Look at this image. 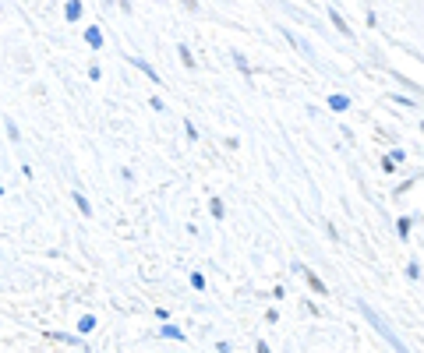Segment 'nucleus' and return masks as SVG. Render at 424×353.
<instances>
[{"label":"nucleus","instance_id":"obj_1","mask_svg":"<svg viewBox=\"0 0 424 353\" xmlns=\"http://www.w3.org/2000/svg\"><path fill=\"white\" fill-rule=\"evenodd\" d=\"M308 286H311L315 293H326V283H322V279H318L315 272H308Z\"/></svg>","mask_w":424,"mask_h":353},{"label":"nucleus","instance_id":"obj_2","mask_svg":"<svg viewBox=\"0 0 424 353\" xmlns=\"http://www.w3.org/2000/svg\"><path fill=\"white\" fill-rule=\"evenodd\" d=\"M85 39H89V46H99V43H103L99 29H89V32H85Z\"/></svg>","mask_w":424,"mask_h":353},{"label":"nucleus","instance_id":"obj_3","mask_svg":"<svg viewBox=\"0 0 424 353\" xmlns=\"http://www.w3.org/2000/svg\"><path fill=\"white\" fill-rule=\"evenodd\" d=\"M78 15H82V4H78V0H71V4H68V18H71V22H75V18H78Z\"/></svg>","mask_w":424,"mask_h":353},{"label":"nucleus","instance_id":"obj_4","mask_svg":"<svg viewBox=\"0 0 424 353\" xmlns=\"http://www.w3.org/2000/svg\"><path fill=\"white\" fill-rule=\"evenodd\" d=\"M333 22H336V29H340V32H343V36H350V29H347V22H343V18H340V15H336V11H333Z\"/></svg>","mask_w":424,"mask_h":353},{"label":"nucleus","instance_id":"obj_5","mask_svg":"<svg viewBox=\"0 0 424 353\" xmlns=\"http://www.w3.org/2000/svg\"><path fill=\"white\" fill-rule=\"evenodd\" d=\"M75 205H78V209H82V212H85V216H89V212H92V205H89V202H85V198H82V195H75Z\"/></svg>","mask_w":424,"mask_h":353},{"label":"nucleus","instance_id":"obj_6","mask_svg":"<svg viewBox=\"0 0 424 353\" xmlns=\"http://www.w3.org/2000/svg\"><path fill=\"white\" fill-rule=\"evenodd\" d=\"M181 4H184L188 11H198V0H181Z\"/></svg>","mask_w":424,"mask_h":353}]
</instances>
